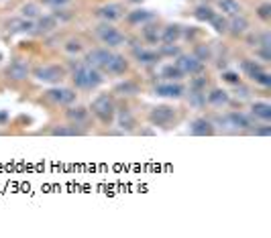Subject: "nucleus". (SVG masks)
Instances as JSON below:
<instances>
[{
    "label": "nucleus",
    "instance_id": "nucleus-28",
    "mask_svg": "<svg viewBox=\"0 0 271 238\" xmlns=\"http://www.w3.org/2000/svg\"><path fill=\"white\" fill-rule=\"evenodd\" d=\"M194 16H196L198 21H208L210 23V18L214 16V11H212L210 6H198L196 13H194Z\"/></svg>",
    "mask_w": 271,
    "mask_h": 238
},
{
    "label": "nucleus",
    "instance_id": "nucleus-21",
    "mask_svg": "<svg viewBox=\"0 0 271 238\" xmlns=\"http://www.w3.org/2000/svg\"><path fill=\"white\" fill-rule=\"evenodd\" d=\"M251 114L267 122V120H271V104H267V102H255L253 106H251Z\"/></svg>",
    "mask_w": 271,
    "mask_h": 238
},
{
    "label": "nucleus",
    "instance_id": "nucleus-30",
    "mask_svg": "<svg viewBox=\"0 0 271 238\" xmlns=\"http://www.w3.org/2000/svg\"><path fill=\"white\" fill-rule=\"evenodd\" d=\"M210 23H212V27H214L218 33H226V31H228V23H226V18H222V16H216V15H214V16L210 18Z\"/></svg>",
    "mask_w": 271,
    "mask_h": 238
},
{
    "label": "nucleus",
    "instance_id": "nucleus-38",
    "mask_svg": "<svg viewBox=\"0 0 271 238\" xmlns=\"http://www.w3.org/2000/svg\"><path fill=\"white\" fill-rule=\"evenodd\" d=\"M196 57L200 59V61H206V59L210 57V49L208 47H198L196 49Z\"/></svg>",
    "mask_w": 271,
    "mask_h": 238
},
{
    "label": "nucleus",
    "instance_id": "nucleus-8",
    "mask_svg": "<svg viewBox=\"0 0 271 238\" xmlns=\"http://www.w3.org/2000/svg\"><path fill=\"white\" fill-rule=\"evenodd\" d=\"M47 98L60 106H67V104L75 102V92L70 90V88H53V90L47 92Z\"/></svg>",
    "mask_w": 271,
    "mask_h": 238
},
{
    "label": "nucleus",
    "instance_id": "nucleus-31",
    "mask_svg": "<svg viewBox=\"0 0 271 238\" xmlns=\"http://www.w3.org/2000/svg\"><path fill=\"white\" fill-rule=\"evenodd\" d=\"M57 21L53 16H43L41 21H39V31H51V29H55Z\"/></svg>",
    "mask_w": 271,
    "mask_h": 238
},
{
    "label": "nucleus",
    "instance_id": "nucleus-26",
    "mask_svg": "<svg viewBox=\"0 0 271 238\" xmlns=\"http://www.w3.org/2000/svg\"><path fill=\"white\" fill-rule=\"evenodd\" d=\"M161 77L169 79V82H173V79L178 82V79H181V77H183V74L178 69V65H173V63H171V65H166V67L161 69Z\"/></svg>",
    "mask_w": 271,
    "mask_h": 238
},
{
    "label": "nucleus",
    "instance_id": "nucleus-2",
    "mask_svg": "<svg viewBox=\"0 0 271 238\" xmlns=\"http://www.w3.org/2000/svg\"><path fill=\"white\" fill-rule=\"evenodd\" d=\"M92 114L98 118L100 122L104 124H110L114 120V114H116V108H114V100L108 94H100L96 100L92 102Z\"/></svg>",
    "mask_w": 271,
    "mask_h": 238
},
{
    "label": "nucleus",
    "instance_id": "nucleus-43",
    "mask_svg": "<svg viewBox=\"0 0 271 238\" xmlns=\"http://www.w3.org/2000/svg\"><path fill=\"white\" fill-rule=\"evenodd\" d=\"M45 4H51V6H61L65 2H70V0H43Z\"/></svg>",
    "mask_w": 271,
    "mask_h": 238
},
{
    "label": "nucleus",
    "instance_id": "nucleus-15",
    "mask_svg": "<svg viewBox=\"0 0 271 238\" xmlns=\"http://www.w3.org/2000/svg\"><path fill=\"white\" fill-rule=\"evenodd\" d=\"M88 116H90V112L86 110L84 106H75V108H70V110H67V118H70L75 126H82V124L88 122Z\"/></svg>",
    "mask_w": 271,
    "mask_h": 238
},
{
    "label": "nucleus",
    "instance_id": "nucleus-41",
    "mask_svg": "<svg viewBox=\"0 0 271 238\" xmlns=\"http://www.w3.org/2000/svg\"><path fill=\"white\" fill-rule=\"evenodd\" d=\"M253 134H259V136H269L271 134V126H263V128H255Z\"/></svg>",
    "mask_w": 271,
    "mask_h": 238
},
{
    "label": "nucleus",
    "instance_id": "nucleus-14",
    "mask_svg": "<svg viewBox=\"0 0 271 238\" xmlns=\"http://www.w3.org/2000/svg\"><path fill=\"white\" fill-rule=\"evenodd\" d=\"M228 31L232 35H243L249 31V21L243 15H237V16H230V23H228Z\"/></svg>",
    "mask_w": 271,
    "mask_h": 238
},
{
    "label": "nucleus",
    "instance_id": "nucleus-24",
    "mask_svg": "<svg viewBox=\"0 0 271 238\" xmlns=\"http://www.w3.org/2000/svg\"><path fill=\"white\" fill-rule=\"evenodd\" d=\"M228 122H230V126H235V128H251L249 116L241 114V112H230L228 114Z\"/></svg>",
    "mask_w": 271,
    "mask_h": 238
},
{
    "label": "nucleus",
    "instance_id": "nucleus-9",
    "mask_svg": "<svg viewBox=\"0 0 271 238\" xmlns=\"http://www.w3.org/2000/svg\"><path fill=\"white\" fill-rule=\"evenodd\" d=\"M29 75V63H25L23 59H15V61L6 67V77L13 82H23Z\"/></svg>",
    "mask_w": 271,
    "mask_h": 238
},
{
    "label": "nucleus",
    "instance_id": "nucleus-3",
    "mask_svg": "<svg viewBox=\"0 0 271 238\" xmlns=\"http://www.w3.org/2000/svg\"><path fill=\"white\" fill-rule=\"evenodd\" d=\"M33 75L39 79V82H45V84H60L61 79L65 77V72L60 65H39L35 67Z\"/></svg>",
    "mask_w": 271,
    "mask_h": 238
},
{
    "label": "nucleus",
    "instance_id": "nucleus-33",
    "mask_svg": "<svg viewBox=\"0 0 271 238\" xmlns=\"http://www.w3.org/2000/svg\"><path fill=\"white\" fill-rule=\"evenodd\" d=\"M253 79H255L257 84H261V86H265V88H269V86H271V75H269V74L265 72V69H263V72H261V74H257V75H255Z\"/></svg>",
    "mask_w": 271,
    "mask_h": 238
},
{
    "label": "nucleus",
    "instance_id": "nucleus-32",
    "mask_svg": "<svg viewBox=\"0 0 271 238\" xmlns=\"http://www.w3.org/2000/svg\"><path fill=\"white\" fill-rule=\"evenodd\" d=\"M190 102H192L194 106H202V104L206 102L204 92H200V90H192V92H190Z\"/></svg>",
    "mask_w": 271,
    "mask_h": 238
},
{
    "label": "nucleus",
    "instance_id": "nucleus-19",
    "mask_svg": "<svg viewBox=\"0 0 271 238\" xmlns=\"http://www.w3.org/2000/svg\"><path fill=\"white\" fill-rule=\"evenodd\" d=\"M135 57H137V61L143 65H153L159 61V53L149 51V49H135Z\"/></svg>",
    "mask_w": 271,
    "mask_h": 238
},
{
    "label": "nucleus",
    "instance_id": "nucleus-22",
    "mask_svg": "<svg viewBox=\"0 0 271 238\" xmlns=\"http://www.w3.org/2000/svg\"><path fill=\"white\" fill-rule=\"evenodd\" d=\"M153 18H155V15L149 13V11H135V13H131L127 16V21L131 25H143V23H147V21H153Z\"/></svg>",
    "mask_w": 271,
    "mask_h": 238
},
{
    "label": "nucleus",
    "instance_id": "nucleus-40",
    "mask_svg": "<svg viewBox=\"0 0 271 238\" xmlns=\"http://www.w3.org/2000/svg\"><path fill=\"white\" fill-rule=\"evenodd\" d=\"M161 53L163 55H180V49L178 47H171V45H166L161 49Z\"/></svg>",
    "mask_w": 271,
    "mask_h": 238
},
{
    "label": "nucleus",
    "instance_id": "nucleus-16",
    "mask_svg": "<svg viewBox=\"0 0 271 238\" xmlns=\"http://www.w3.org/2000/svg\"><path fill=\"white\" fill-rule=\"evenodd\" d=\"M228 100H230L228 92L220 90V88H216V90H212V92L208 94V98H206V102H208L210 106H216V108L226 106V104H228Z\"/></svg>",
    "mask_w": 271,
    "mask_h": 238
},
{
    "label": "nucleus",
    "instance_id": "nucleus-35",
    "mask_svg": "<svg viewBox=\"0 0 271 238\" xmlns=\"http://www.w3.org/2000/svg\"><path fill=\"white\" fill-rule=\"evenodd\" d=\"M222 79H225L226 84H232V86H239L241 84V77L235 72H225V74H222Z\"/></svg>",
    "mask_w": 271,
    "mask_h": 238
},
{
    "label": "nucleus",
    "instance_id": "nucleus-36",
    "mask_svg": "<svg viewBox=\"0 0 271 238\" xmlns=\"http://www.w3.org/2000/svg\"><path fill=\"white\" fill-rule=\"evenodd\" d=\"M145 39H147L149 43H157L159 35H157V31H153V27H147V29H145Z\"/></svg>",
    "mask_w": 271,
    "mask_h": 238
},
{
    "label": "nucleus",
    "instance_id": "nucleus-29",
    "mask_svg": "<svg viewBox=\"0 0 271 238\" xmlns=\"http://www.w3.org/2000/svg\"><path fill=\"white\" fill-rule=\"evenodd\" d=\"M243 69H245V74L253 79L257 74H261L263 72V67H261L259 63H255V61H243Z\"/></svg>",
    "mask_w": 271,
    "mask_h": 238
},
{
    "label": "nucleus",
    "instance_id": "nucleus-37",
    "mask_svg": "<svg viewBox=\"0 0 271 238\" xmlns=\"http://www.w3.org/2000/svg\"><path fill=\"white\" fill-rule=\"evenodd\" d=\"M257 13H259V16L263 18V21H267V18L271 16V4H261Z\"/></svg>",
    "mask_w": 271,
    "mask_h": 238
},
{
    "label": "nucleus",
    "instance_id": "nucleus-5",
    "mask_svg": "<svg viewBox=\"0 0 271 238\" xmlns=\"http://www.w3.org/2000/svg\"><path fill=\"white\" fill-rule=\"evenodd\" d=\"M176 65H178V69L183 75H196V74H200L202 69H204V61H200L196 55H186V53L178 55Z\"/></svg>",
    "mask_w": 271,
    "mask_h": 238
},
{
    "label": "nucleus",
    "instance_id": "nucleus-20",
    "mask_svg": "<svg viewBox=\"0 0 271 238\" xmlns=\"http://www.w3.org/2000/svg\"><path fill=\"white\" fill-rule=\"evenodd\" d=\"M218 6H220V11L228 16H237L243 13V6H241L239 0H218Z\"/></svg>",
    "mask_w": 271,
    "mask_h": 238
},
{
    "label": "nucleus",
    "instance_id": "nucleus-27",
    "mask_svg": "<svg viewBox=\"0 0 271 238\" xmlns=\"http://www.w3.org/2000/svg\"><path fill=\"white\" fill-rule=\"evenodd\" d=\"M119 124L122 126V128H127V131H133L135 128V116L129 112V110H120V114H119Z\"/></svg>",
    "mask_w": 271,
    "mask_h": 238
},
{
    "label": "nucleus",
    "instance_id": "nucleus-42",
    "mask_svg": "<svg viewBox=\"0 0 271 238\" xmlns=\"http://www.w3.org/2000/svg\"><path fill=\"white\" fill-rule=\"evenodd\" d=\"M65 49H67V51H80V49H82V45H80V41H70V43H67L65 45Z\"/></svg>",
    "mask_w": 271,
    "mask_h": 238
},
{
    "label": "nucleus",
    "instance_id": "nucleus-7",
    "mask_svg": "<svg viewBox=\"0 0 271 238\" xmlns=\"http://www.w3.org/2000/svg\"><path fill=\"white\" fill-rule=\"evenodd\" d=\"M110 57H112V51H108V49H94L86 57V63L92 65L94 69H98V72H104V67L108 65Z\"/></svg>",
    "mask_w": 271,
    "mask_h": 238
},
{
    "label": "nucleus",
    "instance_id": "nucleus-25",
    "mask_svg": "<svg viewBox=\"0 0 271 238\" xmlns=\"http://www.w3.org/2000/svg\"><path fill=\"white\" fill-rule=\"evenodd\" d=\"M114 92L120 96H135V94H139V86L135 82H122L114 88Z\"/></svg>",
    "mask_w": 271,
    "mask_h": 238
},
{
    "label": "nucleus",
    "instance_id": "nucleus-10",
    "mask_svg": "<svg viewBox=\"0 0 271 238\" xmlns=\"http://www.w3.org/2000/svg\"><path fill=\"white\" fill-rule=\"evenodd\" d=\"M127 69H129L127 59H124L122 55H119V53H112L108 65L104 67V74H108V75H122Z\"/></svg>",
    "mask_w": 271,
    "mask_h": 238
},
{
    "label": "nucleus",
    "instance_id": "nucleus-1",
    "mask_svg": "<svg viewBox=\"0 0 271 238\" xmlns=\"http://www.w3.org/2000/svg\"><path fill=\"white\" fill-rule=\"evenodd\" d=\"M72 79H74L75 88H80V90H94L96 86L102 84L100 72H98V69H94L92 65H88V63L77 67L74 72V75H72Z\"/></svg>",
    "mask_w": 271,
    "mask_h": 238
},
{
    "label": "nucleus",
    "instance_id": "nucleus-18",
    "mask_svg": "<svg viewBox=\"0 0 271 238\" xmlns=\"http://www.w3.org/2000/svg\"><path fill=\"white\" fill-rule=\"evenodd\" d=\"M33 23L31 18H13L11 23H8V31L11 33H27V31H33Z\"/></svg>",
    "mask_w": 271,
    "mask_h": 238
},
{
    "label": "nucleus",
    "instance_id": "nucleus-17",
    "mask_svg": "<svg viewBox=\"0 0 271 238\" xmlns=\"http://www.w3.org/2000/svg\"><path fill=\"white\" fill-rule=\"evenodd\" d=\"M181 37V27L180 25H167L166 29H163V35L159 37L166 45H173L178 41V39Z\"/></svg>",
    "mask_w": 271,
    "mask_h": 238
},
{
    "label": "nucleus",
    "instance_id": "nucleus-11",
    "mask_svg": "<svg viewBox=\"0 0 271 238\" xmlns=\"http://www.w3.org/2000/svg\"><path fill=\"white\" fill-rule=\"evenodd\" d=\"M183 86L181 84H173V82H167V84H159L155 86V94L161 96V98H181L183 96Z\"/></svg>",
    "mask_w": 271,
    "mask_h": 238
},
{
    "label": "nucleus",
    "instance_id": "nucleus-34",
    "mask_svg": "<svg viewBox=\"0 0 271 238\" xmlns=\"http://www.w3.org/2000/svg\"><path fill=\"white\" fill-rule=\"evenodd\" d=\"M39 15V6L37 4H27L23 6V16L25 18H35Z\"/></svg>",
    "mask_w": 271,
    "mask_h": 238
},
{
    "label": "nucleus",
    "instance_id": "nucleus-12",
    "mask_svg": "<svg viewBox=\"0 0 271 238\" xmlns=\"http://www.w3.org/2000/svg\"><path fill=\"white\" fill-rule=\"evenodd\" d=\"M190 133L194 136H210V134H214V126H212V122L206 120V118H196V120L190 124Z\"/></svg>",
    "mask_w": 271,
    "mask_h": 238
},
{
    "label": "nucleus",
    "instance_id": "nucleus-6",
    "mask_svg": "<svg viewBox=\"0 0 271 238\" xmlns=\"http://www.w3.org/2000/svg\"><path fill=\"white\" fill-rule=\"evenodd\" d=\"M173 118H176V110L171 106H155L149 114V120L155 126H167L173 122Z\"/></svg>",
    "mask_w": 271,
    "mask_h": 238
},
{
    "label": "nucleus",
    "instance_id": "nucleus-39",
    "mask_svg": "<svg viewBox=\"0 0 271 238\" xmlns=\"http://www.w3.org/2000/svg\"><path fill=\"white\" fill-rule=\"evenodd\" d=\"M202 88H206V77H198V79H194L192 82V90H200L202 92Z\"/></svg>",
    "mask_w": 271,
    "mask_h": 238
},
{
    "label": "nucleus",
    "instance_id": "nucleus-13",
    "mask_svg": "<svg viewBox=\"0 0 271 238\" xmlns=\"http://www.w3.org/2000/svg\"><path fill=\"white\" fill-rule=\"evenodd\" d=\"M96 15H98L100 18H104L106 23L119 21V18L122 16V6L120 4H104V6H100L98 11H96Z\"/></svg>",
    "mask_w": 271,
    "mask_h": 238
},
{
    "label": "nucleus",
    "instance_id": "nucleus-23",
    "mask_svg": "<svg viewBox=\"0 0 271 238\" xmlns=\"http://www.w3.org/2000/svg\"><path fill=\"white\" fill-rule=\"evenodd\" d=\"M51 134L53 136H82L84 131L82 128H77L75 124H72V126H57V128L51 131Z\"/></svg>",
    "mask_w": 271,
    "mask_h": 238
},
{
    "label": "nucleus",
    "instance_id": "nucleus-4",
    "mask_svg": "<svg viewBox=\"0 0 271 238\" xmlns=\"http://www.w3.org/2000/svg\"><path fill=\"white\" fill-rule=\"evenodd\" d=\"M96 35H98L100 41L104 45H108V47H120L124 43V35L119 31V29H114L112 25H108V23H104V25H100L98 29H96Z\"/></svg>",
    "mask_w": 271,
    "mask_h": 238
}]
</instances>
